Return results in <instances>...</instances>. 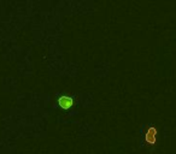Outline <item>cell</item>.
Returning <instances> with one entry per match:
<instances>
[{"label":"cell","instance_id":"cell-2","mask_svg":"<svg viewBox=\"0 0 176 154\" xmlns=\"http://www.w3.org/2000/svg\"><path fill=\"white\" fill-rule=\"evenodd\" d=\"M59 105L63 107V108H69L73 106V100L69 98V96H60L59 100H58Z\"/></svg>","mask_w":176,"mask_h":154},{"label":"cell","instance_id":"cell-1","mask_svg":"<svg viewBox=\"0 0 176 154\" xmlns=\"http://www.w3.org/2000/svg\"><path fill=\"white\" fill-rule=\"evenodd\" d=\"M156 134H157V131H156L155 128H150L148 131L146 133V141L150 145H155V142H156Z\"/></svg>","mask_w":176,"mask_h":154}]
</instances>
